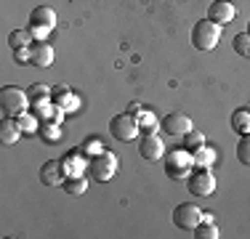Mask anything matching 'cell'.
<instances>
[{"label":"cell","instance_id":"1","mask_svg":"<svg viewBox=\"0 0 250 239\" xmlns=\"http://www.w3.org/2000/svg\"><path fill=\"white\" fill-rule=\"evenodd\" d=\"M165 176L170 178V181H187L189 173L194 170V157L189 149H170V152H165Z\"/></svg>","mask_w":250,"mask_h":239},{"label":"cell","instance_id":"2","mask_svg":"<svg viewBox=\"0 0 250 239\" xmlns=\"http://www.w3.org/2000/svg\"><path fill=\"white\" fill-rule=\"evenodd\" d=\"M88 173H91L93 181L99 183H106L115 178L117 173V157L112 152H99V154H91V159H88Z\"/></svg>","mask_w":250,"mask_h":239},{"label":"cell","instance_id":"3","mask_svg":"<svg viewBox=\"0 0 250 239\" xmlns=\"http://www.w3.org/2000/svg\"><path fill=\"white\" fill-rule=\"evenodd\" d=\"M221 40V27L210 19H202L192 27V45L197 51H213Z\"/></svg>","mask_w":250,"mask_h":239},{"label":"cell","instance_id":"4","mask_svg":"<svg viewBox=\"0 0 250 239\" xmlns=\"http://www.w3.org/2000/svg\"><path fill=\"white\" fill-rule=\"evenodd\" d=\"M29 106V96L16 85L0 88V112L3 117H19L21 112H27Z\"/></svg>","mask_w":250,"mask_h":239},{"label":"cell","instance_id":"5","mask_svg":"<svg viewBox=\"0 0 250 239\" xmlns=\"http://www.w3.org/2000/svg\"><path fill=\"white\" fill-rule=\"evenodd\" d=\"M109 133H112V139H115V141L128 143V141H133L141 130H139L136 117L130 115V112H123V115H115L109 120Z\"/></svg>","mask_w":250,"mask_h":239},{"label":"cell","instance_id":"6","mask_svg":"<svg viewBox=\"0 0 250 239\" xmlns=\"http://www.w3.org/2000/svg\"><path fill=\"white\" fill-rule=\"evenodd\" d=\"M187 189L194 197H210L216 194V176L210 173V167H194L187 178Z\"/></svg>","mask_w":250,"mask_h":239},{"label":"cell","instance_id":"7","mask_svg":"<svg viewBox=\"0 0 250 239\" xmlns=\"http://www.w3.org/2000/svg\"><path fill=\"white\" fill-rule=\"evenodd\" d=\"M200 220H202V210L197 205H192V202H181L173 210V223L181 231H194Z\"/></svg>","mask_w":250,"mask_h":239},{"label":"cell","instance_id":"8","mask_svg":"<svg viewBox=\"0 0 250 239\" xmlns=\"http://www.w3.org/2000/svg\"><path fill=\"white\" fill-rule=\"evenodd\" d=\"M40 181H43V186H62L64 181H67V167H64V159H48L43 167H40Z\"/></svg>","mask_w":250,"mask_h":239},{"label":"cell","instance_id":"9","mask_svg":"<svg viewBox=\"0 0 250 239\" xmlns=\"http://www.w3.org/2000/svg\"><path fill=\"white\" fill-rule=\"evenodd\" d=\"M160 128H163L168 136H184V133L192 130V117L184 115V112H170V115L163 117Z\"/></svg>","mask_w":250,"mask_h":239},{"label":"cell","instance_id":"10","mask_svg":"<svg viewBox=\"0 0 250 239\" xmlns=\"http://www.w3.org/2000/svg\"><path fill=\"white\" fill-rule=\"evenodd\" d=\"M139 154L149 162H157V159L165 157V143L157 133H144V139L139 143Z\"/></svg>","mask_w":250,"mask_h":239},{"label":"cell","instance_id":"11","mask_svg":"<svg viewBox=\"0 0 250 239\" xmlns=\"http://www.w3.org/2000/svg\"><path fill=\"white\" fill-rule=\"evenodd\" d=\"M237 8L229 3V0H213L210 5H208V16L205 19L216 21L218 27H224V24H231V19H234Z\"/></svg>","mask_w":250,"mask_h":239},{"label":"cell","instance_id":"12","mask_svg":"<svg viewBox=\"0 0 250 239\" xmlns=\"http://www.w3.org/2000/svg\"><path fill=\"white\" fill-rule=\"evenodd\" d=\"M53 64V48L45 40H35L29 45V67H51Z\"/></svg>","mask_w":250,"mask_h":239},{"label":"cell","instance_id":"13","mask_svg":"<svg viewBox=\"0 0 250 239\" xmlns=\"http://www.w3.org/2000/svg\"><path fill=\"white\" fill-rule=\"evenodd\" d=\"M21 139V128L19 122H16V117H5L3 122H0V143L3 146H11V143H16Z\"/></svg>","mask_w":250,"mask_h":239},{"label":"cell","instance_id":"14","mask_svg":"<svg viewBox=\"0 0 250 239\" xmlns=\"http://www.w3.org/2000/svg\"><path fill=\"white\" fill-rule=\"evenodd\" d=\"M56 11L48 8V5H38V8L29 14V24H38V27H56Z\"/></svg>","mask_w":250,"mask_h":239},{"label":"cell","instance_id":"15","mask_svg":"<svg viewBox=\"0 0 250 239\" xmlns=\"http://www.w3.org/2000/svg\"><path fill=\"white\" fill-rule=\"evenodd\" d=\"M194 239H218V226L210 213H202V220L194 229Z\"/></svg>","mask_w":250,"mask_h":239},{"label":"cell","instance_id":"16","mask_svg":"<svg viewBox=\"0 0 250 239\" xmlns=\"http://www.w3.org/2000/svg\"><path fill=\"white\" fill-rule=\"evenodd\" d=\"M229 128L240 136H248L250 133V109H234L229 117Z\"/></svg>","mask_w":250,"mask_h":239},{"label":"cell","instance_id":"17","mask_svg":"<svg viewBox=\"0 0 250 239\" xmlns=\"http://www.w3.org/2000/svg\"><path fill=\"white\" fill-rule=\"evenodd\" d=\"M16 122H19V128H21V133H24V136L40 133V120L35 115H29V112H21V115L16 117Z\"/></svg>","mask_w":250,"mask_h":239},{"label":"cell","instance_id":"18","mask_svg":"<svg viewBox=\"0 0 250 239\" xmlns=\"http://www.w3.org/2000/svg\"><path fill=\"white\" fill-rule=\"evenodd\" d=\"M62 186H64V191H67L69 197H80V194L88 191V183H85L83 176H67V181H64Z\"/></svg>","mask_w":250,"mask_h":239},{"label":"cell","instance_id":"19","mask_svg":"<svg viewBox=\"0 0 250 239\" xmlns=\"http://www.w3.org/2000/svg\"><path fill=\"white\" fill-rule=\"evenodd\" d=\"M35 43V38H32V32L29 29H14V32L8 35V45L14 48H27V45H32Z\"/></svg>","mask_w":250,"mask_h":239},{"label":"cell","instance_id":"20","mask_svg":"<svg viewBox=\"0 0 250 239\" xmlns=\"http://www.w3.org/2000/svg\"><path fill=\"white\" fill-rule=\"evenodd\" d=\"M136 122H139V130L141 133H154V130H160V122L154 120L152 112H139V117H136Z\"/></svg>","mask_w":250,"mask_h":239},{"label":"cell","instance_id":"21","mask_svg":"<svg viewBox=\"0 0 250 239\" xmlns=\"http://www.w3.org/2000/svg\"><path fill=\"white\" fill-rule=\"evenodd\" d=\"M192 157H194V167H210L213 159H216V154H213V149H208L205 143H202L200 149L192 152Z\"/></svg>","mask_w":250,"mask_h":239},{"label":"cell","instance_id":"22","mask_svg":"<svg viewBox=\"0 0 250 239\" xmlns=\"http://www.w3.org/2000/svg\"><path fill=\"white\" fill-rule=\"evenodd\" d=\"M40 139H43V141H48V143H53V141H59V139H62V130H59V122H40Z\"/></svg>","mask_w":250,"mask_h":239},{"label":"cell","instance_id":"23","mask_svg":"<svg viewBox=\"0 0 250 239\" xmlns=\"http://www.w3.org/2000/svg\"><path fill=\"white\" fill-rule=\"evenodd\" d=\"M231 48H234V51L240 53V56L250 59V35H248V32L234 35V40H231Z\"/></svg>","mask_w":250,"mask_h":239},{"label":"cell","instance_id":"24","mask_svg":"<svg viewBox=\"0 0 250 239\" xmlns=\"http://www.w3.org/2000/svg\"><path fill=\"white\" fill-rule=\"evenodd\" d=\"M202 143H205V136L200 133V130H189V133H184V149H189V152H194V149H200Z\"/></svg>","mask_w":250,"mask_h":239},{"label":"cell","instance_id":"25","mask_svg":"<svg viewBox=\"0 0 250 239\" xmlns=\"http://www.w3.org/2000/svg\"><path fill=\"white\" fill-rule=\"evenodd\" d=\"M237 159H240V165L250 167V133L242 136L240 143H237Z\"/></svg>","mask_w":250,"mask_h":239},{"label":"cell","instance_id":"26","mask_svg":"<svg viewBox=\"0 0 250 239\" xmlns=\"http://www.w3.org/2000/svg\"><path fill=\"white\" fill-rule=\"evenodd\" d=\"M14 61L19 64V67H29V45L27 48H16V51H14Z\"/></svg>","mask_w":250,"mask_h":239},{"label":"cell","instance_id":"27","mask_svg":"<svg viewBox=\"0 0 250 239\" xmlns=\"http://www.w3.org/2000/svg\"><path fill=\"white\" fill-rule=\"evenodd\" d=\"M29 32H32L35 40H45L51 35V27H38V24H29Z\"/></svg>","mask_w":250,"mask_h":239},{"label":"cell","instance_id":"28","mask_svg":"<svg viewBox=\"0 0 250 239\" xmlns=\"http://www.w3.org/2000/svg\"><path fill=\"white\" fill-rule=\"evenodd\" d=\"M128 112H130V115H139V112H141V104H139V101H133V104L128 106Z\"/></svg>","mask_w":250,"mask_h":239},{"label":"cell","instance_id":"29","mask_svg":"<svg viewBox=\"0 0 250 239\" xmlns=\"http://www.w3.org/2000/svg\"><path fill=\"white\" fill-rule=\"evenodd\" d=\"M245 32H248V35H250V21H248V29H245Z\"/></svg>","mask_w":250,"mask_h":239}]
</instances>
